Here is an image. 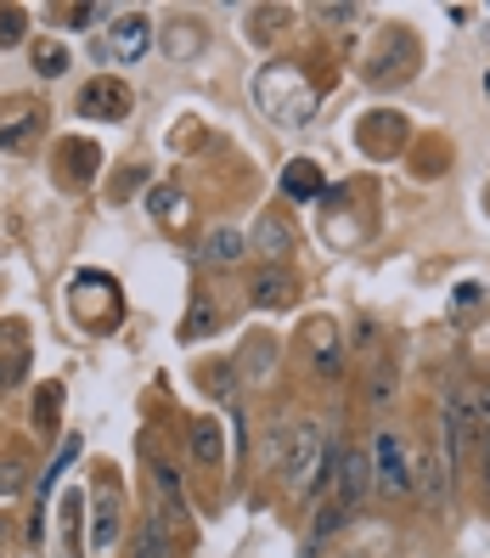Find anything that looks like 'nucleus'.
Returning a JSON list of instances; mask_svg holds the SVG:
<instances>
[{"label":"nucleus","mask_w":490,"mask_h":558,"mask_svg":"<svg viewBox=\"0 0 490 558\" xmlns=\"http://www.w3.org/2000/svg\"><path fill=\"white\" fill-rule=\"evenodd\" d=\"M339 474V446H333V429L321 417H293V440H287V457H282V490L293 502H310L321 497Z\"/></svg>","instance_id":"nucleus-1"},{"label":"nucleus","mask_w":490,"mask_h":558,"mask_svg":"<svg viewBox=\"0 0 490 558\" xmlns=\"http://www.w3.org/2000/svg\"><path fill=\"white\" fill-rule=\"evenodd\" d=\"M254 102L266 108V119L282 124V130H305L316 119V90L299 74V62H271V69L254 80Z\"/></svg>","instance_id":"nucleus-2"},{"label":"nucleus","mask_w":490,"mask_h":558,"mask_svg":"<svg viewBox=\"0 0 490 558\" xmlns=\"http://www.w3.org/2000/svg\"><path fill=\"white\" fill-rule=\"evenodd\" d=\"M372 497L378 502H412L417 497V451L395 423L372 435Z\"/></svg>","instance_id":"nucleus-3"},{"label":"nucleus","mask_w":490,"mask_h":558,"mask_svg":"<svg viewBox=\"0 0 490 558\" xmlns=\"http://www.w3.org/2000/svg\"><path fill=\"white\" fill-rule=\"evenodd\" d=\"M305 367H310V378L316 384H344V339H339V327L327 322V316H316V322H305Z\"/></svg>","instance_id":"nucleus-4"},{"label":"nucleus","mask_w":490,"mask_h":558,"mask_svg":"<svg viewBox=\"0 0 490 558\" xmlns=\"http://www.w3.org/2000/svg\"><path fill=\"white\" fill-rule=\"evenodd\" d=\"M79 113L85 119H102V124H113V119H130V108H136V90H130L119 74H96V80H85L79 85Z\"/></svg>","instance_id":"nucleus-5"},{"label":"nucleus","mask_w":490,"mask_h":558,"mask_svg":"<svg viewBox=\"0 0 490 558\" xmlns=\"http://www.w3.org/2000/svg\"><path fill=\"white\" fill-rule=\"evenodd\" d=\"M333 490H339V508H344V513H355V508L372 502V446H344V451H339Z\"/></svg>","instance_id":"nucleus-6"},{"label":"nucleus","mask_w":490,"mask_h":558,"mask_svg":"<svg viewBox=\"0 0 490 558\" xmlns=\"http://www.w3.org/2000/svg\"><path fill=\"white\" fill-rule=\"evenodd\" d=\"M40 124H46V108L40 102H28V96H12L7 108H0V153H17L40 136Z\"/></svg>","instance_id":"nucleus-7"},{"label":"nucleus","mask_w":490,"mask_h":558,"mask_svg":"<svg viewBox=\"0 0 490 558\" xmlns=\"http://www.w3.org/2000/svg\"><path fill=\"white\" fill-rule=\"evenodd\" d=\"M124 536V502H119V485L96 490V513H90V547L96 553H113Z\"/></svg>","instance_id":"nucleus-8"},{"label":"nucleus","mask_w":490,"mask_h":558,"mask_svg":"<svg viewBox=\"0 0 490 558\" xmlns=\"http://www.w3.org/2000/svg\"><path fill=\"white\" fill-rule=\"evenodd\" d=\"M186 451H192V463H198L204 474H220L225 469V429H220V417L186 423Z\"/></svg>","instance_id":"nucleus-9"},{"label":"nucleus","mask_w":490,"mask_h":558,"mask_svg":"<svg viewBox=\"0 0 490 558\" xmlns=\"http://www.w3.org/2000/svg\"><path fill=\"white\" fill-rule=\"evenodd\" d=\"M445 497H451V469H445L440 446H417V502L445 508Z\"/></svg>","instance_id":"nucleus-10"},{"label":"nucleus","mask_w":490,"mask_h":558,"mask_svg":"<svg viewBox=\"0 0 490 558\" xmlns=\"http://www.w3.org/2000/svg\"><path fill=\"white\" fill-rule=\"evenodd\" d=\"M293 293H299V282H293L282 266H266V271L248 277V305L254 311H282V305H293Z\"/></svg>","instance_id":"nucleus-11"},{"label":"nucleus","mask_w":490,"mask_h":558,"mask_svg":"<svg viewBox=\"0 0 490 558\" xmlns=\"http://www.w3.org/2000/svg\"><path fill=\"white\" fill-rule=\"evenodd\" d=\"M108 40H113V57L136 62V57L152 46V17H147V12H124V17L108 28Z\"/></svg>","instance_id":"nucleus-12"},{"label":"nucleus","mask_w":490,"mask_h":558,"mask_svg":"<svg viewBox=\"0 0 490 558\" xmlns=\"http://www.w3.org/2000/svg\"><path fill=\"white\" fill-rule=\"evenodd\" d=\"M277 355H282V350H277V339H271V333H254V339L237 350L232 367H237V378H243V384H266V378H271V367H277Z\"/></svg>","instance_id":"nucleus-13"},{"label":"nucleus","mask_w":490,"mask_h":558,"mask_svg":"<svg viewBox=\"0 0 490 558\" xmlns=\"http://www.w3.org/2000/svg\"><path fill=\"white\" fill-rule=\"evenodd\" d=\"M243 254H248V238L232 232V226H215V232L204 238V266H209V271H232V266H243Z\"/></svg>","instance_id":"nucleus-14"},{"label":"nucleus","mask_w":490,"mask_h":558,"mask_svg":"<svg viewBox=\"0 0 490 558\" xmlns=\"http://www.w3.org/2000/svg\"><path fill=\"white\" fill-rule=\"evenodd\" d=\"M248 243H254V254H266L271 266H277V259H287V254H293V226H287L282 215H259Z\"/></svg>","instance_id":"nucleus-15"},{"label":"nucleus","mask_w":490,"mask_h":558,"mask_svg":"<svg viewBox=\"0 0 490 558\" xmlns=\"http://www.w3.org/2000/svg\"><path fill=\"white\" fill-rule=\"evenodd\" d=\"M463 384V407H468V429H474V446L490 440V378H456Z\"/></svg>","instance_id":"nucleus-16"},{"label":"nucleus","mask_w":490,"mask_h":558,"mask_svg":"<svg viewBox=\"0 0 490 558\" xmlns=\"http://www.w3.org/2000/svg\"><path fill=\"white\" fill-rule=\"evenodd\" d=\"M130 558H175V536L158 519H142L136 536H130Z\"/></svg>","instance_id":"nucleus-17"},{"label":"nucleus","mask_w":490,"mask_h":558,"mask_svg":"<svg viewBox=\"0 0 490 558\" xmlns=\"http://www.w3.org/2000/svg\"><path fill=\"white\" fill-rule=\"evenodd\" d=\"M220 322H225V311H215V300L198 288V293H192V316L181 322V339H186V344H198V339H209V333H215Z\"/></svg>","instance_id":"nucleus-18"},{"label":"nucleus","mask_w":490,"mask_h":558,"mask_svg":"<svg viewBox=\"0 0 490 558\" xmlns=\"http://www.w3.org/2000/svg\"><path fill=\"white\" fill-rule=\"evenodd\" d=\"M282 192L287 198H299V204H310L316 192H321V170L310 158H287V170H282Z\"/></svg>","instance_id":"nucleus-19"},{"label":"nucleus","mask_w":490,"mask_h":558,"mask_svg":"<svg viewBox=\"0 0 490 558\" xmlns=\"http://www.w3.org/2000/svg\"><path fill=\"white\" fill-rule=\"evenodd\" d=\"M287 440H293V417H271L266 429H259V463H266V469H282Z\"/></svg>","instance_id":"nucleus-20"},{"label":"nucleus","mask_w":490,"mask_h":558,"mask_svg":"<svg viewBox=\"0 0 490 558\" xmlns=\"http://www.w3.org/2000/svg\"><path fill=\"white\" fill-rule=\"evenodd\" d=\"M62 181L69 186H79V181H90L96 175V158H102V147H90V142H62Z\"/></svg>","instance_id":"nucleus-21"},{"label":"nucleus","mask_w":490,"mask_h":558,"mask_svg":"<svg viewBox=\"0 0 490 558\" xmlns=\"http://www.w3.org/2000/svg\"><path fill=\"white\" fill-rule=\"evenodd\" d=\"M147 474H152V497H163V502H181L186 480H181V469H175V463H163L158 451H147Z\"/></svg>","instance_id":"nucleus-22"},{"label":"nucleus","mask_w":490,"mask_h":558,"mask_svg":"<svg viewBox=\"0 0 490 558\" xmlns=\"http://www.w3.org/2000/svg\"><path fill=\"white\" fill-rule=\"evenodd\" d=\"M344 519H350V513H344L339 502H327V508H316V524H310V536H305V553L316 558V553L327 547V536H339V531H344Z\"/></svg>","instance_id":"nucleus-23"},{"label":"nucleus","mask_w":490,"mask_h":558,"mask_svg":"<svg viewBox=\"0 0 490 558\" xmlns=\"http://www.w3.org/2000/svg\"><path fill=\"white\" fill-rule=\"evenodd\" d=\"M163 51H170V57H192V51H204V28L192 23V17L170 23V28H163Z\"/></svg>","instance_id":"nucleus-24"},{"label":"nucleus","mask_w":490,"mask_h":558,"mask_svg":"<svg viewBox=\"0 0 490 558\" xmlns=\"http://www.w3.org/2000/svg\"><path fill=\"white\" fill-rule=\"evenodd\" d=\"M23 490H28V463L23 457H0V508L17 502Z\"/></svg>","instance_id":"nucleus-25"},{"label":"nucleus","mask_w":490,"mask_h":558,"mask_svg":"<svg viewBox=\"0 0 490 558\" xmlns=\"http://www.w3.org/2000/svg\"><path fill=\"white\" fill-rule=\"evenodd\" d=\"M362 142H367V147H378V142H406V119H401V113L367 119V124H362Z\"/></svg>","instance_id":"nucleus-26"},{"label":"nucleus","mask_w":490,"mask_h":558,"mask_svg":"<svg viewBox=\"0 0 490 558\" xmlns=\"http://www.w3.org/2000/svg\"><path fill=\"white\" fill-rule=\"evenodd\" d=\"M57 412H62V384H46L40 396H35V429L51 440L57 435Z\"/></svg>","instance_id":"nucleus-27"},{"label":"nucleus","mask_w":490,"mask_h":558,"mask_svg":"<svg viewBox=\"0 0 490 558\" xmlns=\"http://www.w3.org/2000/svg\"><path fill=\"white\" fill-rule=\"evenodd\" d=\"M395 401H401V384H395V373L378 367V373L367 378V407H372V412H389Z\"/></svg>","instance_id":"nucleus-28"},{"label":"nucleus","mask_w":490,"mask_h":558,"mask_svg":"<svg viewBox=\"0 0 490 558\" xmlns=\"http://www.w3.org/2000/svg\"><path fill=\"white\" fill-rule=\"evenodd\" d=\"M287 17H293L287 7H254V12H248V23H254V40H277L282 28H287Z\"/></svg>","instance_id":"nucleus-29"},{"label":"nucleus","mask_w":490,"mask_h":558,"mask_svg":"<svg viewBox=\"0 0 490 558\" xmlns=\"http://www.w3.org/2000/svg\"><path fill=\"white\" fill-rule=\"evenodd\" d=\"M35 69H40V80H62L69 74V51L57 40H35Z\"/></svg>","instance_id":"nucleus-30"},{"label":"nucleus","mask_w":490,"mask_h":558,"mask_svg":"<svg viewBox=\"0 0 490 558\" xmlns=\"http://www.w3.org/2000/svg\"><path fill=\"white\" fill-rule=\"evenodd\" d=\"M237 384H243V378H237L232 361H220V367H209V373H204V389H209L215 401H232V396H237Z\"/></svg>","instance_id":"nucleus-31"},{"label":"nucleus","mask_w":490,"mask_h":558,"mask_svg":"<svg viewBox=\"0 0 490 558\" xmlns=\"http://www.w3.org/2000/svg\"><path fill=\"white\" fill-rule=\"evenodd\" d=\"M23 35H28V12L23 7H0V51L23 46Z\"/></svg>","instance_id":"nucleus-32"},{"label":"nucleus","mask_w":490,"mask_h":558,"mask_svg":"<svg viewBox=\"0 0 490 558\" xmlns=\"http://www.w3.org/2000/svg\"><path fill=\"white\" fill-rule=\"evenodd\" d=\"M181 215H186V198H181V192H175V186H152V220L170 226V220H181Z\"/></svg>","instance_id":"nucleus-33"},{"label":"nucleus","mask_w":490,"mask_h":558,"mask_svg":"<svg viewBox=\"0 0 490 558\" xmlns=\"http://www.w3.org/2000/svg\"><path fill=\"white\" fill-rule=\"evenodd\" d=\"M23 367H28V361L23 355H0V396H7V389L23 378Z\"/></svg>","instance_id":"nucleus-34"},{"label":"nucleus","mask_w":490,"mask_h":558,"mask_svg":"<svg viewBox=\"0 0 490 558\" xmlns=\"http://www.w3.org/2000/svg\"><path fill=\"white\" fill-rule=\"evenodd\" d=\"M57 17H69L62 28H85L90 17H102V7H57Z\"/></svg>","instance_id":"nucleus-35"},{"label":"nucleus","mask_w":490,"mask_h":558,"mask_svg":"<svg viewBox=\"0 0 490 558\" xmlns=\"http://www.w3.org/2000/svg\"><path fill=\"white\" fill-rule=\"evenodd\" d=\"M310 17H327V23H350V17H355V7H316Z\"/></svg>","instance_id":"nucleus-36"},{"label":"nucleus","mask_w":490,"mask_h":558,"mask_svg":"<svg viewBox=\"0 0 490 558\" xmlns=\"http://www.w3.org/2000/svg\"><path fill=\"white\" fill-rule=\"evenodd\" d=\"M479 293H485L479 282H463V288H456V305H479Z\"/></svg>","instance_id":"nucleus-37"},{"label":"nucleus","mask_w":490,"mask_h":558,"mask_svg":"<svg viewBox=\"0 0 490 558\" xmlns=\"http://www.w3.org/2000/svg\"><path fill=\"white\" fill-rule=\"evenodd\" d=\"M479 485L490 490V440H479Z\"/></svg>","instance_id":"nucleus-38"},{"label":"nucleus","mask_w":490,"mask_h":558,"mask_svg":"<svg viewBox=\"0 0 490 558\" xmlns=\"http://www.w3.org/2000/svg\"><path fill=\"white\" fill-rule=\"evenodd\" d=\"M12 547V519H7V508H0V553Z\"/></svg>","instance_id":"nucleus-39"},{"label":"nucleus","mask_w":490,"mask_h":558,"mask_svg":"<svg viewBox=\"0 0 490 558\" xmlns=\"http://www.w3.org/2000/svg\"><path fill=\"white\" fill-rule=\"evenodd\" d=\"M485 96H490V69H485Z\"/></svg>","instance_id":"nucleus-40"},{"label":"nucleus","mask_w":490,"mask_h":558,"mask_svg":"<svg viewBox=\"0 0 490 558\" xmlns=\"http://www.w3.org/2000/svg\"><path fill=\"white\" fill-rule=\"evenodd\" d=\"M0 558H7V553H0Z\"/></svg>","instance_id":"nucleus-41"}]
</instances>
